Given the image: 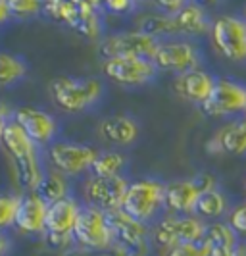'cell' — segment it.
Here are the masks:
<instances>
[{"label": "cell", "mask_w": 246, "mask_h": 256, "mask_svg": "<svg viewBox=\"0 0 246 256\" xmlns=\"http://www.w3.org/2000/svg\"><path fill=\"white\" fill-rule=\"evenodd\" d=\"M0 142L10 156L13 180L25 192H35L46 172L40 162L39 146L27 137L25 131L13 120L6 126Z\"/></svg>", "instance_id": "1"}, {"label": "cell", "mask_w": 246, "mask_h": 256, "mask_svg": "<svg viewBox=\"0 0 246 256\" xmlns=\"http://www.w3.org/2000/svg\"><path fill=\"white\" fill-rule=\"evenodd\" d=\"M48 94L62 112L77 114L102 98L104 85L94 77H56L48 83Z\"/></svg>", "instance_id": "2"}, {"label": "cell", "mask_w": 246, "mask_h": 256, "mask_svg": "<svg viewBox=\"0 0 246 256\" xmlns=\"http://www.w3.org/2000/svg\"><path fill=\"white\" fill-rule=\"evenodd\" d=\"M50 170L62 174L64 178L71 180L83 176L92 170V164L98 156V150L91 144H83L75 141H54L46 150Z\"/></svg>", "instance_id": "3"}, {"label": "cell", "mask_w": 246, "mask_h": 256, "mask_svg": "<svg viewBox=\"0 0 246 256\" xmlns=\"http://www.w3.org/2000/svg\"><path fill=\"white\" fill-rule=\"evenodd\" d=\"M164 183L156 180H137L131 181L121 212L139 224H146L156 218L160 208L164 206Z\"/></svg>", "instance_id": "4"}, {"label": "cell", "mask_w": 246, "mask_h": 256, "mask_svg": "<svg viewBox=\"0 0 246 256\" xmlns=\"http://www.w3.org/2000/svg\"><path fill=\"white\" fill-rule=\"evenodd\" d=\"M212 46L229 62H246V20L239 16H220L210 26Z\"/></svg>", "instance_id": "5"}, {"label": "cell", "mask_w": 246, "mask_h": 256, "mask_svg": "<svg viewBox=\"0 0 246 256\" xmlns=\"http://www.w3.org/2000/svg\"><path fill=\"white\" fill-rule=\"evenodd\" d=\"M156 48H158V38L150 37L146 33H141L137 29L110 33L98 40V52L104 60H114V58L152 60Z\"/></svg>", "instance_id": "6"}, {"label": "cell", "mask_w": 246, "mask_h": 256, "mask_svg": "<svg viewBox=\"0 0 246 256\" xmlns=\"http://www.w3.org/2000/svg\"><path fill=\"white\" fill-rule=\"evenodd\" d=\"M152 62L158 72H171L181 76L200 68L202 54L200 48L189 38H164L158 40Z\"/></svg>", "instance_id": "7"}, {"label": "cell", "mask_w": 246, "mask_h": 256, "mask_svg": "<svg viewBox=\"0 0 246 256\" xmlns=\"http://www.w3.org/2000/svg\"><path fill=\"white\" fill-rule=\"evenodd\" d=\"M206 224L196 216H175L160 220L152 230V239L162 248H171L177 244L202 243L206 235Z\"/></svg>", "instance_id": "8"}, {"label": "cell", "mask_w": 246, "mask_h": 256, "mask_svg": "<svg viewBox=\"0 0 246 256\" xmlns=\"http://www.w3.org/2000/svg\"><path fill=\"white\" fill-rule=\"evenodd\" d=\"M81 208L83 204L75 196H67L64 200L48 204L46 226H44V237L48 244L60 248V246H67L73 241V230H75Z\"/></svg>", "instance_id": "9"}, {"label": "cell", "mask_w": 246, "mask_h": 256, "mask_svg": "<svg viewBox=\"0 0 246 256\" xmlns=\"http://www.w3.org/2000/svg\"><path fill=\"white\" fill-rule=\"evenodd\" d=\"M129 187V181L123 176L117 178H96L89 176L83 183V200L87 206L98 208L106 214H112L121 210L125 192Z\"/></svg>", "instance_id": "10"}, {"label": "cell", "mask_w": 246, "mask_h": 256, "mask_svg": "<svg viewBox=\"0 0 246 256\" xmlns=\"http://www.w3.org/2000/svg\"><path fill=\"white\" fill-rule=\"evenodd\" d=\"M73 241L85 248L91 250H104L114 241V233L108 222V214L92 208V206L83 204L79 212L77 224L73 230Z\"/></svg>", "instance_id": "11"}, {"label": "cell", "mask_w": 246, "mask_h": 256, "mask_svg": "<svg viewBox=\"0 0 246 256\" xmlns=\"http://www.w3.org/2000/svg\"><path fill=\"white\" fill-rule=\"evenodd\" d=\"M204 114L210 118H233L246 114V87L233 79H216V87L210 98L202 104Z\"/></svg>", "instance_id": "12"}, {"label": "cell", "mask_w": 246, "mask_h": 256, "mask_svg": "<svg viewBox=\"0 0 246 256\" xmlns=\"http://www.w3.org/2000/svg\"><path fill=\"white\" fill-rule=\"evenodd\" d=\"M104 76L123 87H144L158 76V68L146 58H114L102 62Z\"/></svg>", "instance_id": "13"}, {"label": "cell", "mask_w": 246, "mask_h": 256, "mask_svg": "<svg viewBox=\"0 0 246 256\" xmlns=\"http://www.w3.org/2000/svg\"><path fill=\"white\" fill-rule=\"evenodd\" d=\"M12 120L25 131L37 146H50L58 135V122L46 110L37 106H19L12 112Z\"/></svg>", "instance_id": "14"}, {"label": "cell", "mask_w": 246, "mask_h": 256, "mask_svg": "<svg viewBox=\"0 0 246 256\" xmlns=\"http://www.w3.org/2000/svg\"><path fill=\"white\" fill-rule=\"evenodd\" d=\"M202 192L204 187L198 176L195 180L171 181L164 187V206L175 216H193Z\"/></svg>", "instance_id": "15"}, {"label": "cell", "mask_w": 246, "mask_h": 256, "mask_svg": "<svg viewBox=\"0 0 246 256\" xmlns=\"http://www.w3.org/2000/svg\"><path fill=\"white\" fill-rule=\"evenodd\" d=\"M208 150L229 156L246 154V114L221 126L208 142Z\"/></svg>", "instance_id": "16"}, {"label": "cell", "mask_w": 246, "mask_h": 256, "mask_svg": "<svg viewBox=\"0 0 246 256\" xmlns=\"http://www.w3.org/2000/svg\"><path fill=\"white\" fill-rule=\"evenodd\" d=\"M210 26H212V22L208 20L204 8L196 2H187L179 12L169 16L171 38H175L177 35H181V37L204 35V33H210Z\"/></svg>", "instance_id": "17"}, {"label": "cell", "mask_w": 246, "mask_h": 256, "mask_svg": "<svg viewBox=\"0 0 246 256\" xmlns=\"http://www.w3.org/2000/svg\"><path fill=\"white\" fill-rule=\"evenodd\" d=\"M46 210L48 204L37 192H21V202L15 216V230L25 235H40L46 226Z\"/></svg>", "instance_id": "18"}, {"label": "cell", "mask_w": 246, "mask_h": 256, "mask_svg": "<svg viewBox=\"0 0 246 256\" xmlns=\"http://www.w3.org/2000/svg\"><path fill=\"white\" fill-rule=\"evenodd\" d=\"M214 87H216V79L200 68L193 70V72H187V74H181V76L173 79V89L183 100L200 104V106L210 98Z\"/></svg>", "instance_id": "19"}, {"label": "cell", "mask_w": 246, "mask_h": 256, "mask_svg": "<svg viewBox=\"0 0 246 256\" xmlns=\"http://www.w3.org/2000/svg\"><path fill=\"white\" fill-rule=\"evenodd\" d=\"M98 137L114 146H129L139 137V124L129 114H112L98 124Z\"/></svg>", "instance_id": "20"}, {"label": "cell", "mask_w": 246, "mask_h": 256, "mask_svg": "<svg viewBox=\"0 0 246 256\" xmlns=\"http://www.w3.org/2000/svg\"><path fill=\"white\" fill-rule=\"evenodd\" d=\"M202 243L206 246V256H235L239 235L229 228V224H210Z\"/></svg>", "instance_id": "21"}, {"label": "cell", "mask_w": 246, "mask_h": 256, "mask_svg": "<svg viewBox=\"0 0 246 256\" xmlns=\"http://www.w3.org/2000/svg\"><path fill=\"white\" fill-rule=\"evenodd\" d=\"M108 222L114 233V239H121L127 244H141L144 237V224L135 222L121 210L108 214Z\"/></svg>", "instance_id": "22"}, {"label": "cell", "mask_w": 246, "mask_h": 256, "mask_svg": "<svg viewBox=\"0 0 246 256\" xmlns=\"http://www.w3.org/2000/svg\"><path fill=\"white\" fill-rule=\"evenodd\" d=\"M71 187H69V180L64 178L62 174L54 172V170H46L44 172V178L39 183L37 187V194L46 202V204H52V202H58V200H64L67 196H71Z\"/></svg>", "instance_id": "23"}, {"label": "cell", "mask_w": 246, "mask_h": 256, "mask_svg": "<svg viewBox=\"0 0 246 256\" xmlns=\"http://www.w3.org/2000/svg\"><path fill=\"white\" fill-rule=\"evenodd\" d=\"M27 72L29 66L21 56L8 50H0V89L13 87L27 76Z\"/></svg>", "instance_id": "24"}, {"label": "cell", "mask_w": 246, "mask_h": 256, "mask_svg": "<svg viewBox=\"0 0 246 256\" xmlns=\"http://www.w3.org/2000/svg\"><path fill=\"white\" fill-rule=\"evenodd\" d=\"M227 206H229L227 196L216 187V189H210V191H204L200 194V198L196 202L195 214L202 216V218L216 220L221 218L227 212Z\"/></svg>", "instance_id": "25"}, {"label": "cell", "mask_w": 246, "mask_h": 256, "mask_svg": "<svg viewBox=\"0 0 246 256\" xmlns=\"http://www.w3.org/2000/svg\"><path fill=\"white\" fill-rule=\"evenodd\" d=\"M127 164L125 156L117 150H104V152H98L94 164H92L91 176H96V178H117L121 176L123 168Z\"/></svg>", "instance_id": "26"}, {"label": "cell", "mask_w": 246, "mask_h": 256, "mask_svg": "<svg viewBox=\"0 0 246 256\" xmlns=\"http://www.w3.org/2000/svg\"><path fill=\"white\" fill-rule=\"evenodd\" d=\"M21 202V194L17 192H0V231L15 226L17 208Z\"/></svg>", "instance_id": "27"}, {"label": "cell", "mask_w": 246, "mask_h": 256, "mask_svg": "<svg viewBox=\"0 0 246 256\" xmlns=\"http://www.w3.org/2000/svg\"><path fill=\"white\" fill-rule=\"evenodd\" d=\"M12 18L17 20H29L33 16L42 12V2L39 0H8Z\"/></svg>", "instance_id": "28"}, {"label": "cell", "mask_w": 246, "mask_h": 256, "mask_svg": "<svg viewBox=\"0 0 246 256\" xmlns=\"http://www.w3.org/2000/svg\"><path fill=\"white\" fill-rule=\"evenodd\" d=\"M227 224H229V228H231L237 235L246 237V200L241 202V204H237L233 210H231Z\"/></svg>", "instance_id": "29"}, {"label": "cell", "mask_w": 246, "mask_h": 256, "mask_svg": "<svg viewBox=\"0 0 246 256\" xmlns=\"http://www.w3.org/2000/svg\"><path fill=\"white\" fill-rule=\"evenodd\" d=\"M162 256H206V246L204 243L177 244L171 248H164Z\"/></svg>", "instance_id": "30"}, {"label": "cell", "mask_w": 246, "mask_h": 256, "mask_svg": "<svg viewBox=\"0 0 246 256\" xmlns=\"http://www.w3.org/2000/svg\"><path fill=\"white\" fill-rule=\"evenodd\" d=\"M104 10L110 14H116V16H127L137 10V2H131V0H108L102 4Z\"/></svg>", "instance_id": "31"}, {"label": "cell", "mask_w": 246, "mask_h": 256, "mask_svg": "<svg viewBox=\"0 0 246 256\" xmlns=\"http://www.w3.org/2000/svg\"><path fill=\"white\" fill-rule=\"evenodd\" d=\"M185 4L187 2H183V0H160V2H156V6L162 10V14H166V16L177 14Z\"/></svg>", "instance_id": "32"}, {"label": "cell", "mask_w": 246, "mask_h": 256, "mask_svg": "<svg viewBox=\"0 0 246 256\" xmlns=\"http://www.w3.org/2000/svg\"><path fill=\"white\" fill-rule=\"evenodd\" d=\"M12 122V110L6 106V104L0 102V141H2V135H4V129L6 126Z\"/></svg>", "instance_id": "33"}, {"label": "cell", "mask_w": 246, "mask_h": 256, "mask_svg": "<svg viewBox=\"0 0 246 256\" xmlns=\"http://www.w3.org/2000/svg\"><path fill=\"white\" fill-rule=\"evenodd\" d=\"M12 252V239L8 237V233L0 231V256H8Z\"/></svg>", "instance_id": "34"}, {"label": "cell", "mask_w": 246, "mask_h": 256, "mask_svg": "<svg viewBox=\"0 0 246 256\" xmlns=\"http://www.w3.org/2000/svg\"><path fill=\"white\" fill-rule=\"evenodd\" d=\"M10 20H12V12L8 6V0H0V26L8 24Z\"/></svg>", "instance_id": "35"}, {"label": "cell", "mask_w": 246, "mask_h": 256, "mask_svg": "<svg viewBox=\"0 0 246 256\" xmlns=\"http://www.w3.org/2000/svg\"><path fill=\"white\" fill-rule=\"evenodd\" d=\"M235 256H246V239L237 243V246H235Z\"/></svg>", "instance_id": "36"}, {"label": "cell", "mask_w": 246, "mask_h": 256, "mask_svg": "<svg viewBox=\"0 0 246 256\" xmlns=\"http://www.w3.org/2000/svg\"><path fill=\"white\" fill-rule=\"evenodd\" d=\"M245 16H246V8H245ZM245 20H246V18H245Z\"/></svg>", "instance_id": "37"}, {"label": "cell", "mask_w": 246, "mask_h": 256, "mask_svg": "<svg viewBox=\"0 0 246 256\" xmlns=\"http://www.w3.org/2000/svg\"><path fill=\"white\" fill-rule=\"evenodd\" d=\"M245 187H246V180H245Z\"/></svg>", "instance_id": "38"}]
</instances>
